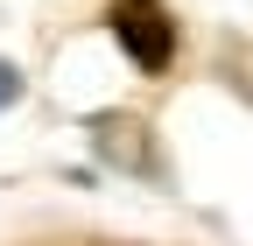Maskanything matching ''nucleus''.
I'll list each match as a JSON object with an SVG mask.
<instances>
[{
    "mask_svg": "<svg viewBox=\"0 0 253 246\" xmlns=\"http://www.w3.org/2000/svg\"><path fill=\"white\" fill-rule=\"evenodd\" d=\"M113 42L134 56V64L155 78V71H169V56H176V21L162 0H113Z\"/></svg>",
    "mask_w": 253,
    "mask_h": 246,
    "instance_id": "f257e3e1",
    "label": "nucleus"
},
{
    "mask_svg": "<svg viewBox=\"0 0 253 246\" xmlns=\"http://www.w3.org/2000/svg\"><path fill=\"white\" fill-rule=\"evenodd\" d=\"M7 106H21V71L0 56V113H7Z\"/></svg>",
    "mask_w": 253,
    "mask_h": 246,
    "instance_id": "f03ea898",
    "label": "nucleus"
}]
</instances>
